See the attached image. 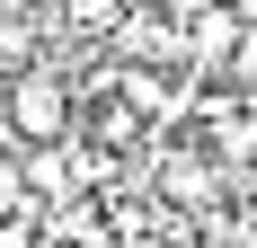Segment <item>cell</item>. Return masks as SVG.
<instances>
[{
  "label": "cell",
  "instance_id": "1",
  "mask_svg": "<svg viewBox=\"0 0 257 248\" xmlns=\"http://www.w3.org/2000/svg\"><path fill=\"white\" fill-rule=\"evenodd\" d=\"M0 115H9V142H18V151H62V142H80L71 80L53 71V62H27V71L0 80Z\"/></svg>",
  "mask_w": 257,
  "mask_h": 248
},
{
  "label": "cell",
  "instance_id": "2",
  "mask_svg": "<svg viewBox=\"0 0 257 248\" xmlns=\"http://www.w3.org/2000/svg\"><path fill=\"white\" fill-rule=\"evenodd\" d=\"M80 142L89 151H142V106H124V98L80 106Z\"/></svg>",
  "mask_w": 257,
  "mask_h": 248
},
{
  "label": "cell",
  "instance_id": "3",
  "mask_svg": "<svg viewBox=\"0 0 257 248\" xmlns=\"http://www.w3.org/2000/svg\"><path fill=\"white\" fill-rule=\"evenodd\" d=\"M222 89H239V98L257 89V18H248V36H239V53H231V71H222Z\"/></svg>",
  "mask_w": 257,
  "mask_h": 248
}]
</instances>
